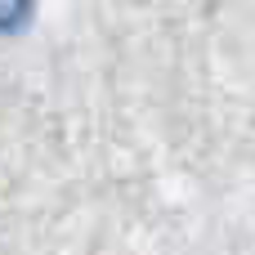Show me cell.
I'll return each instance as SVG.
<instances>
[{
	"label": "cell",
	"instance_id": "cell-1",
	"mask_svg": "<svg viewBox=\"0 0 255 255\" xmlns=\"http://www.w3.org/2000/svg\"><path fill=\"white\" fill-rule=\"evenodd\" d=\"M31 13V0H0V31H18Z\"/></svg>",
	"mask_w": 255,
	"mask_h": 255
}]
</instances>
